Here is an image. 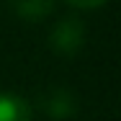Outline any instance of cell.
Returning a JSON list of instances; mask_svg holds the SVG:
<instances>
[{"instance_id":"2","label":"cell","mask_w":121,"mask_h":121,"mask_svg":"<svg viewBox=\"0 0 121 121\" xmlns=\"http://www.w3.org/2000/svg\"><path fill=\"white\" fill-rule=\"evenodd\" d=\"M54 5L57 0H10V8L16 16H21L23 21H44L54 13Z\"/></svg>"},{"instance_id":"4","label":"cell","mask_w":121,"mask_h":121,"mask_svg":"<svg viewBox=\"0 0 121 121\" xmlns=\"http://www.w3.org/2000/svg\"><path fill=\"white\" fill-rule=\"evenodd\" d=\"M0 121H31V106L26 98L0 93Z\"/></svg>"},{"instance_id":"5","label":"cell","mask_w":121,"mask_h":121,"mask_svg":"<svg viewBox=\"0 0 121 121\" xmlns=\"http://www.w3.org/2000/svg\"><path fill=\"white\" fill-rule=\"evenodd\" d=\"M67 5H72V8H80V10H95L100 5H106L108 0H65Z\"/></svg>"},{"instance_id":"1","label":"cell","mask_w":121,"mask_h":121,"mask_svg":"<svg viewBox=\"0 0 121 121\" xmlns=\"http://www.w3.org/2000/svg\"><path fill=\"white\" fill-rule=\"evenodd\" d=\"M82 39H85V26L75 16L59 18L54 23V28H52V34H49V44L59 54H75L82 47Z\"/></svg>"},{"instance_id":"3","label":"cell","mask_w":121,"mask_h":121,"mask_svg":"<svg viewBox=\"0 0 121 121\" xmlns=\"http://www.w3.org/2000/svg\"><path fill=\"white\" fill-rule=\"evenodd\" d=\"M41 106H44V111H47L52 119H67V116H72L75 108H77L72 95L67 90H59V88H54L49 95L41 98Z\"/></svg>"}]
</instances>
